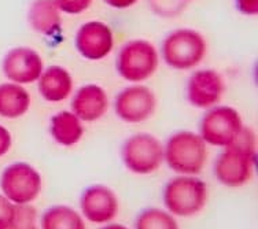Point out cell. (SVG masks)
Instances as JSON below:
<instances>
[{
  "label": "cell",
  "instance_id": "obj_8",
  "mask_svg": "<svg viewBox=\"0 0 258 229\" xmlns=\"http://www.w3.org/2000/svg\"><path fill=\"white\" fill-rule=\"evenodd\" d=\"M254 166V152H248L235 145H228L214 164V176L225 187H242L251 179Z\"/></svg>",
  "mask_w": 258,
  "mask_h": 229
},
{
  "label": "cell",
  "instance_id": "obj_13",
  "mask_svg": "<svg viewBox=\"0 0 258 229\" xmlns=\"http://www.w3.org/2000/svg\"><path fill=\"white\" fill-rule=\"evenodd\" d=\"M76 48L85 59H103L113 50V33L103 22H87L76 35Z\"/></svg>",
  "mask_w": 258,
  "mask_h": 229
},
{
  "label": "cell",
  "instance_id": "obj_25",
  "mask_svg": "<svg viewBox=\"0 0 258 229\" xmlns=\"http://www.w3.org/2000/svg\"><path fill=\"white\" fill-rule=\"evenodd\" d=\"M11 147V135L5 126L0 125V157L5 155Z\"/></svg>",
  "mask_w": 258,
  "mask_h": 229
},
{
  "label": "cell",
  "instance_id": "obj_19",
  "mask_svg": "<svg viewBox=\"0 0 258 229\" xmlns=\"http://www.w3.org/2000/svg\"><path fill=\"white\" fill-rule=\"evenodd\" d=\"M41 229H85L81 215L69 206H52L45 210L40 221Z\"/></svg>",
  "mask_w": 258,
  "mask_h": 229
},
{
  "label": "cell",
  "instance_id": "obj_17",
  "mask_svg": "<svg viewBox=\"0 0 258 229\" xmlns=\"http://www.w3.org/2000/svg\"><path fill=\"white\" fill-rule=\"evenodd\" d=\"M50 132L58 144L72 147L81 140L84 135V128L77 115L72 111H59L51 118Z\"/></svg>",
  "mask_w": 258,
  "mask_h": 229
},
{
  "label": "cell",
  "instance_id": "obj_11",
  "mask_svg": "<svg viewBox=\"0 0 258 229\" xmlns=\"http://www.w3.org/2000/svg\"><path fill=\"white\" fill-rule=\"evenodd\" d=\"M224 91L223 77L216 70H198L189 77L187 98L197 109H212L221 100Z\"/></svg>",
  "mask_w": 258,
  "mask_h": 229
},
{
  "label": "cell",
  "instance_id": "obj_26",
  "mask_svg": "<svg viewBox=\"0 0 258 229\" xmlns=\"http://www.w3.org/2000/svg\"><path fill=\"white\" fill-rule=\"evenodd\" d=\"M104 2H106V5H109L113 9L122 10V9H128L131 6H134L138 0H104Z\"/></svg>",
  "mask_w": 258,
  "mask_h": 229
},
{
  "label": "cell",
  "instance_id": "obj_6",
  "mask_svg": "<svg viewBox=\"0 0 258 229\" xmlns=\"http://www.w3.org/2000/svg\"><path fill=\"white\" fill-rule=\"evenodd\" d=\"M243 128L238 111L229 106H214L204 115L199 125L201 137L205 143L217 147H228Z\"/></svg>",
  "mask_w": 258,
  "mask_h": 229
},
{
  "label": "cell",
  "instance_id": "obj_15",
  "mask_svg": "<svg viewBox=\"0 0 258 229\" xmlns=\"http://www.w3.org/2000/svg\"><path fill=\"white\" fill-rule=\"evenodd\" d=\"M39 92L47 102H62L73 90V79L60 66H50L40 75Z\"/></svg>",
  "mask_w": 258,
  "mask_h": 229
},
{
  "label": "cell",
  "instance_id": "obj_22",
  "mask_svg": "<svg viewBox=\"0 0 258 229\" xmlns=\"http://www.w3.org/2000/svg\"><path fill=\"white\" fill-rule=\"evenodd\" d=\"M58 9L66 14H80L85 11L92 3V0H54Z\"/></svg>",
  "mask_w": 258,
  "mask_h": 229
},
{
  "label": "cell",
  "instance_id": "obj_20",
  "mask_svg": "<svg viewBox=\"0 0 258 229\" xmlns=\"http://www.w3.org/2000/svg\"><path fill=\"white\" fill-rule=\"evenodd\" d=\"M136 229H179L174 217L161 209H146L136 218Z\"/></svg>",
  "mask_w": 258,
  "mask_h": 229
},
{
  "label": "cell",
  "instance_id": "obj_5",
  "mask_svg": "<svg viewBox=\"0 0 258 229\" xmlns=\"http://www.w3.org/2000/svg\"><path fill=\"white\" fill-rule=\"evenodd\" d=\"M122 161L135 175H150L164 162V145L149 133L131 136L122 145Z\"/></svg>",
  "mask_w": 258,
  "mask_h": 229
},
{
  "label": "cell",
  "instance_id": "obj_18",
  "mask_svg": "<svg viewBox=\"0 0 258 229\" xmlns=\"http://www.w3.org/2000/svg\"><path fill=\"white\" fill-rule=\"evenodd\" d=\"M30 107V95L20 84H0V117L20 118Z\"/></svg>",
  "mask_w": 258,
  "mask_h": 229
},
{
  "label": "cell",
  "instance_id": "obj_9",
  "mask_svg": "<svg viewBox=\"0 0 258 229\" xmlns=\"http://www.w3.org/2000/svg\"><path fill=\"white\" fill-rule=\"evenodd\" d=\"M157 99L153 91L144 85H132L117 95L115 114L128 124H139L154 114Z\"/></svg>",
  "mask_w": 258,
  "mask_h": 229
},
{
  "label": "cell",
  "instance_id": "obj_24",
  "mask_svg": "<svg viewBox=\"0 0 258 229\" xmlns=\"http://www.w3.org/2000/svg\"><path fill=\"white\" fill-rule=\"evenodd\" d=\"M236 9L244 15H257L258 0H235Z\"/></svg>",
  "mask_w": 258,
  "mask_h": 229
},
{
  "label": "cell",
  "instance_id": "obj_16",
  "mask_svg": "<svg viewBox=\"0 0 258 229\" xmlns=\"http://www.w3.org/2000/svg\"><path fill=\"white\" fill-rule=\"evenodd\" d=\"M59 9L54 0H35L29 7L28 21L32 29L43 36H55L60 30Z\"/></svg>",
  "mask_w": 258,
  "mask_h": 229
},
{
  "label": "cell",
  "instance_id": "obj_3",
  "mask_svg": "<svg viewBox=\"0 0 258 229\" xmlns=\"http://www.w3.org/2000/svg\"><path fill=\"white\" fill-rule=\"evenodd\" d=\"M161 52L165 63L170 67L192 69L206 55V41L197 30L177 29L166 36Z\"/></svg>",
  "mask_w": 258,
  "mask_h": 229
},
{
  "label": "cell",
  "instance_id": "obj_12",
  "mask_svg": "<svg viewBox=\"0 0 258 229\" xmlns=\"http://www.w3.org/2000/svg\"><path fill=\"white\" fill-rule=\"evenodd\" d=\"M80 207L88 221L95 224H106L118 213V199L107 187L99 184L92 185L81 195Z\"/></svg>",
  "mask_w": 258,
  "mask_h": 229
},
{
  "label": "cell",
  "instance_id": "obj_27",
  "mask_svg": "<svg viewBox=\"0 0 258 229\" xmlns=\"http://www.w3.org/2000/svg\"><path fill=\"white\" fill-rule=\"evenodd\" d=\"M100 229H128V228H125L124 225L111 224V225H106V226H103V228H100Z\"/></svg>",
  "mask_w": 258,
  "mask_h": 229
},
{
  "label": "cell",
  "instance_id": "obj_21",
  "mask_svg": "<svg viewBox=\"0 0 258 229\" xmlns=\"http://www.w3.org/2000/svg\"><path fill=\"white\" fill-rule=\"evenodd\" d=\"M7 229H36V210L30 204H15V215Z\"/></svg>",
  "mask_w": 258,
  "mask_h": 229
},
{
  "label": "cell",
  "instance_id": "obj_14",
  "mask_svg": "<svg viewBox=\"0 0 258 229\" xmlns=\"http://www.w3.org/2000/svg\"><path fill=\"white\" fill-rule=\"evenodd\" d=\"M109 109V99L99 85L88 84L81 87L72 100V113L80 121L92 122L102 118Z\"/></svg>",
  "mask_w": 258,
  "mask_h": 229
},
{
  "label": "cell",
  "instance_id": "obj_2",
  "mask_svg": "<svg viewBox=\"0 0 258 229\" xmlns=\"http://www.w3.org/2000/svg\"><path fill=\"white\" fill-rule=\"evenodd\" d=\"M206 200L208 187L205 181L194 176L174 177L164 189V203L172 215H195L204 209Z\"/></svg>",
  "mask_w": 258,
  "mask_h": 229
},
{
  "label": "cell",
  "instance_id": "obj_7",
  "mask_svg": "<svg viewBox=\"0 0 258 229\" xmlns=\"http://www.w3.org/2000/svg\"><path fill=\"white\" fill-rule=\"evenodd\" d=\"M0 187L7 199L14 204H29L41 191V176L25 162H17L6 168Z\"/></svg>",
  "mask_w": 258,
  "mask_h": 229
},
{
  "label": "cell",
  "instance_id": "obj_10",
  "mask_svg": "<svg viewBox=\"0 0 258 229\" xmlns=\"http://www.w3.org/2000/svg\"><path fill=\"white\" fill-rule=\"evenodd\" d=\"M3 71L14 84H32L39 80L43 73V60L29 47L13 48L3 59Z\"/></svg>",
  "mask_w": 258,
  "mask_h": 229
},
{
  "label": "cell",
  "instance_id": "obj_4",
  "mask_svg": "<svg viewBox=\"0 0 258 229\" xmlns=\"http://www.w3.org/2000/svg\"><path fill=\"white\" fill-rule=\"evenodd\" d=\"M158 52L147 40H132L119 50L117 71L129 83H142L154 74L158 67Z\"/></svg>",
  "mask_w": 258,
  "mask_h": 229
},
{
  "label": "cell",
  "instance_id": "obj_23",
  "mask_svg": "<svg viewBox=\"0 0 258 229\" xmlns=\"http://www.w3.org/2000/svg\"><path fill=\"white\" fill-rule=\"evenodd\" d=\"M15 215V204L0 195V229H7Z\"/></svg>",
  "mask_w": 258,
  "mask_h": 229
},
{
  "label": "cell",
  "instance_id": "obj_1",
  "mask_svg": "<svg viewBox=\"0 0 258 229\" xmlns=\"http://www.w3.org/2000/svg\"><path fill=\"white\" fill-rule=\"evenodd\" d=\"M208 148L202 137L183 130L169 137L164 147V161L172 170L183 176H195L204 169Z\"/></svg>",
  "mask_w": 258,
  "mask_h": 229
}]
</instances>
